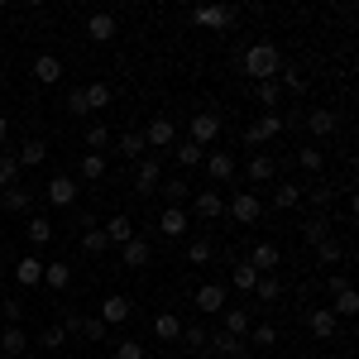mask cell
Segmentation results:
<instances>
[{
    "label": "cell",
    "mask_w": 359,
    "mask_h": 359,
    "mask_svg": "<svg viewBox=\"0 0 359 359\" xmlns=\"http://www.w3.org/2000/svg\"><path fill=\"white\" fill-rule=\"evenodd\" d=\"M278 67H283V53H278L273 43H254V48H245V72L254 77V82H273Z\"/></svg>",
    "instance_id": "obj_1"
},
{
    "label": "cell",
    "mask_w": 359,
    "mask_h": 359,
    "mask_svg": "<svg viewBox=\"0 0 359 359\" xmlns=\"http://www.w3.org/2000/svg\"><path fill=\"white\" fill-rule=\"evenodd\" d=\"M225 306H230L225 283H201V287H196V311H201V316H221Z\"/></svg>",
    "instance_id": "obj_2"
},
{
    "label": "cell",
    "mask_w": 359,
    "mask_h": 359,
    "mask_svg": "<svg viewBox=\"0 0 359 359\" xmlns=\"http://www.w3.org/2000/svg\"><path fill=\"white\" fill-rule=\"evenodd\" d=\"M43 196H48V206H72L77 201V177H67V172H53L48 177V187H43Z\"/></svg>",
    "instance_id": "obj_3"
},
{
    "label": "cell",
    "mask_w": 359,
    "mask_h": 359,
    "mask_svg": "<svg viewBox=\"0 0 359 359\" xmlns=\"http://www.w3.org/2000/svg\"><path fill=\"white\" fill-rule=\"evenodd\" d=\"M278 135H283V115H259V120H249L245 144L259 149V144H269V139H278Z\"/></svg>",
    "instance_id": "obj_4"
},
{
    "label": "cell",
    "mask_w": 359,
    "mask_h": 359,
    "mask_svg": "<svg viewBox=\"0 0 359 359\" xmlns=\"http://www.w3.org/2000/svg\"><path fill=\"white\" fill-rule=\"evenodd\" d=\"M230 216L240 225H254L259 216H264V201H259V192H235L230 196Z\"/></svg>",
    "instance_id": "obj_5"
},
{
    "label": "cell",
    "mask_w": 359,
    "mask_h": 359,
    "mask_svg": "<svg viewBox=\"0 0 359 359\" xmlns=\"http://www.w3.org/2000/svg\"><path fill=\"white\" fill-rule=\"evenodd\" d=\"M192 20L201 29H216V34H221V29L235 25V10H230V5H201V10H192Z\"/></svg>",
    "instance_id": "obj_6"
},
{
    "label": "cell",
    "mask_w": 359,
    "mask_h": 359,
    "mask_svg": "<svg viewBox=\"0 0 359 359\" xmlns=\"http://www.w3.org/2000/svg\"><path fill=\"white\" fill-rule=\"evenodd\" d=\"M192 216H201V221H221L225 216V196L211 187V192H196L192 196Z\"/></svg>",
    "instance_id": "obj_7"
},
{
    "label": "cell",
    "mask_w": 359,
    "mask_h": 359,
    "mask_svg": "<svg viewBox=\"0 0 359 359\" xmlns=\"http://www.w3.org/2000/svg\"><path fill=\"white\" fill-rule=\"evenodd\" d=\"M130 311H135V302H130L125 292H111V297H101V321H106V326H120V321H130Z\"/></svg>",
    "instance_id": "obj_8"
},
{
    "label": "cell",
    "mask_w": 359,
    "mask_h": 359,
    "mask_svg": "<svg viewBox=\"0 0 359 359\" xmlns=\"http://www.w3.org/2000/svg\"><path fill=\"white\" fill-rule=\"evenodd\" d=\"M278 259H283V254H278V245H269V240H259V245L249 249V269H254V273H269V269H278Z\"/></svg>",
    "instance_id": "obj_9"
},
{
    "label": "cell",
    "mask_w": 359,
    "mask_h": 359,
    "mask_svg": "<svg viewBox=\"0 0 359 359\" xmlns=\"http://www.w3.org/2000/svg\"><path fill=\"white\" fill-rule=\"evenodd\" d=\"M158 182H163L158 163H154V158H139V168H135V192L149 196V192H158Z\"/></svg>",
    "instance_id": "obj_10"
},
{
    "label": "cell",
    "mask_w": 359,
    "mask_h": 359,
    "mask_svg": "<svg viewBox=\"0 0 359 359\" xmlns=\"http://www.w3.org/2000/svg\"><path fill=\"white\" fill-rule=\"evenodd\" d=\"M34 82L57 86V82H62V57H53V53H39V57H34Z\"/></svg>",
    "instance_id": "obj_11"
},
{
    "label": "cell",
    "mask_w": 359,
    "mask_h": 359,
    "mask_svg": "<svg viewBox=\"0 0 359 359\" xmlns=\"http://www.w3.org/2000/svg\"><path fill=\"white\" fill-rule=\"evenodd\" d=\"M221 321H225L221 331H225V335H235V340H245L249 326H254V316H249L245 306H225V311H221Z\"/></svg>",
    "instance_id": "obj_12"
},
{
    "label": "cell",
    "mask_w": 359,
    "mask_h": 359,
    "mask_svg": "<svg viewBox=\"0 0 359 359\" xmlns=\"http://www.w3.org/2000/svg\"><path fill=\"white\" fill-rule=\"evenodd\" d=\"M172 139H177V130H172V120H168V115L149 120V130H144V144H154V149H172Z\"/></svg>",
    "instance_id": "obj_13"
},
{
    "label": "cell",
    "mask_w": 359,
    "mask_h": 359,
    "mask_svg": "<svg viewBox=\"0 0 359 359\" xmlns=\"http://www.w3.org/2000/svg\"><path fill=\"white\" fill-rule=\"evenodd\" d=\"M216 135H221V115H192V144H216Z\"/></svg>",
    "instance_id": "obj_14"
},
{
    "label": "cell",
    "mask_w": 359,
    "mask_h": 359,
    "mask_svg": "<svg viewBox=\"0 0 359 359\" xmlns=\"http://www.w3.org/2000/svg\"><path fill=\"white\" fill-rule=\"evenodd\" d=\"M306 130H311L316 139H326V135L340 130V115H331L326 106H316V111H306Z\"/></svg>",
    "instance_id": "obj_15"
},
{
    "label": "cell",
    "mask_w": 359,
    "mask_h": 359,
    "mask_svg": "<svg viewBox=\"0 0 359 359\" xmlns=\"http://www.w3.org/2000/svg\"><path fill=\"white\" fill-rule=\"evenodd\" d=\"M25 350H29L25 326H5V331H0V355H5V359H20Z\"/></svg>",
    "instance_id": "obj_16"
},
{
    "label": "cell",
    "mask_w": 359,
    "mask_h": 359,
    "mask_svg": "<svg viewBox=\"0 0 359 359\" xmlns=\"http://www.w3.org/2000/svg\"><path fill=\"white\" fill-rule=\"evenodd\" d=\"M187 225H192V216H187L182 206H168L163 216H158V230H163L168 240H177V235H187Z\"/></svg>",
    "instance_id": "obj_17"
},
{
    "label": "cell",
    "mask_w": 359,
    "mask_h": 359,
    "mask_svg": "<svg viewBox=\"0 0 359 359\" xmlns=\"http://www.w3.org/2000/svg\"><path fill=\"white\" fill-rule=\"evenodd\" d=\"M15 283H20V287H39V283H43V259L25 254V259L15 264Z\"/></svg>",
    "instance_id": "obj_18"
},
{
    "label": "cell",
    "mask_w": 359,
    "mask_h": 359,
    "mask_svg": "<svg viewBox=\"0 0 359 359\" xmlns=\"http://www.w3.org/2000/svg\"><path fill=\"white\" fill-rule=\"evenodd\" d=\"M43 158H48V144H43V139H25V144L15 149V163L20 168H39Z\"/></svg>",
    "instance_id": "obj_19"
},
{
    "label": "cell",
    "mask_w": 359,
    "mask_h": 359,
    "mask_svg": "<svg viewBox=\"0 0 359 359\" xmlns=\"http://www.w3.org/2000/svg\"><path fill=\"white\" fill-rule=\"evenodd\" d=\"M335 331H340V316H335L331 306H316V311H311V335H316V340H331Z\"/></svg>",
    "instance_id": "obj_20"
},
{
    "label": "cell",
    "mask_w": 359,
    "mask_h": 359,
    "mask_svg": "<svg viewBox=\"0 0 359 359\" xmlns=\"http://www.w3.org/2000/svg\"><path fill=\"white\" fill-rule=\"evenodd\" d=\"M206 350H216V355H225V359H245V340L216 331V335H206Z\"/></svg>",
    "instance_id": "obj_21"
},
{
    "label": "cell",
    "mask_w": 359,
    "mask_h": 359,
    "mask_svg": "<svg viewBox=\"0 0 359 359\" xmlns=\"http://www.w3.org/2000/svg\"><path fill=\"white\" fill-rule=\"evenodd\" d=\"M115 15H106V10H96V15H91V20H86V34H91V39H96V43H111L115 39Z\"/></svg>",
    "instance_id": "obj_22"
},
{
    "label": "cell",
    "mask_w": 359,
    "mask_h": 359,
    "mask_svg": "<svg viewBox=\"0 0 359 359\" xmlns=\"http://www.w3.org/2000/svg\"><path fill=\"white\" fill-rule=\"evenodd\" d=\"M0 206H5V211H15V216H25L29 206H34V192L15 182V187H5V192H0Z\"/></svg>",
    "instance_id": "obj_23"
},
{
    "label": "cell",
    "mask_w": 359,
    "mask_h": 359,
    "mask_svg": "<svg viewBox=\"0 0 359 359\" xmlns=\"http://www.w3.org/2000/svg\"><path fill=\"white\" fill-rule=\"evenodd\" d=\"M149 259H154V249L144 245V240H130V245H120V264H125V269H144V264H149Z\"/></svg>",
    "instance_id": "obj_24"
},
{
    "label": "cell",
    "mask_w": 359,
    "mask_h": 359,
    "mask_svg": "<svg viewBox=\"0 0 359 359\" xmlns=\"http://www.w3.org/2000/svg\"><path fill=\"white\" fill-rule=\"evenodd\" d=\"M249 192H254V187H264V182H269V177H273V158H269V154H249Z\"/></svg>",
    "instance_id": "obj_25"
},
{
    "label": "cell",
    "mask_w": 359,
    "mask_h": 359,
    "mask_svg": "<svg viewBox=\"0 0 359 359\" xmlns=\"http://www.w3.org/2000/svg\"><path fill=\"white\" fill-rule=\"evenodd\" d=\"M82 96H86V111H96V115H101V111H106V106L115 101V91H111L106 82H91V86H82Z\"/></svg>",
    "instance_id": "obj_26"
},
{
    "label": "cell",
    "mask_w": 359,
    "mask_h": 359,
    "mask_svg": "<svg viewBox=\"0 0 359 359\" xmlns=\"http://www.w3.org/2000/svg\"><path fill=\"white\" fill-rule=\"evenodd\" d=\"M206 172H211V182H230L235 177V158L230 154H206Z\"/></svg>",
    "instance_id": "obj_27"
},
{
    "label": "cell",
    "mask_w": 359,
    "mask_h": 359,
    "mask_svg": "<svg viewBox=\"0 0 359 359\" xmlns=\"http://www.w3.org/2000/svg\"><path fill=\"white\" fill-rule=\"evenodd\" d=\"M106 240H111V245H130V240H135V221H130V216H111V221H106Z\"/></svg>",
    "instance_id": "obj_28"
},
{
    "label": "cell",
    "mask_w": 359,
    "mask_h": 359,
    "mask_svg": "<svg viewBox=\"0 0 359 359\" xmlns=\"http://www.w3.org/2000/svg\"><path fill=\"white\" fill-rule=\"evenodd\" d=\"M67 283H72V269H67L62 259H57V264H43V287H53V292H62Z\"/></svg>",
    "instance_id": "obj_29"
},
{
    "label": "cell",
    "mask_w": 359,
    "mask_h": 359,
    "mask_svg": "<svg viewBox=\"0 0 359 359\" xmlns=\"http://www.w3.org/2000/svg\"><path fill=\"white\" fill-rule=\"evenodd\" d=\"M154 335H158V340H177V335H182L177 311H158V316H154Z\"/></svg>",
    "instance_id": "obj_30"
},
{
    "label": "cell",
    "mask_w": 359,
    "mask_h": 359,
    "mask_svg": "<svg viewBox=\"0 0 359 359\" xmlns=\"http://www.w3.org/2000/svg\"><path fill=\"white\" fill-rule=\"evenodd\" d=\"M302 192L306 187H297V182H283V187L273 192V206L278 211H292V206H302Z\"/></svg>",
    "instance_id": "obj_31"
},
{
    "label": "cell",
    "mask_w": 359,
    "mask_h": 359,
    "mask_svg": "<svg viewBox=\"0 0 359 359\" xmlns=\"http://www.w3.org/2000/svg\"><path fill=\"white\" fill-rule=\"evenodd\" d=\"M86 149H91V154H106V149H111V130H106V120L86 125Z\"/></svg>",
    "instance_id": "obj_32"
},
{
    "label": "cell",
    "mask_w": 359,
    "mask_h": 359,
    "mask_svg": "<svg viewBox=\"0 0 359 359\" xmlns=\"http://www.w3.org/2000/svg\"><path fill=\"white\" fill-rule=\"evenodd\" d=\"M335 316H355L359 311V297H355V287L345 283V287H335V306H331Z\"/></svg>",
    "instance_id": "obj_33"
},
{
    "label": "cell",
    "mask_w": 359,
    "mask_h": 359,
    "mask_svg": "<svg viewBox=\"0 0 359 359\" xmlns=\"http://www.w3.org/2000/svg\"><path fill=\"white\" fill-rule=\"evenodd\" d=\"M77 172H82L86 182H101L106 177V154H82V168Z\"/></svg>",
    "instance_id": "obj_34"
},
{
    "label": "cell",
    "mask_w": 359,
    "mask_h": 359,
    "mask_svg": "<svg viewBox=\"0 0 359 359\" xmlns=\"http://www.w3.org/2000/svg\"><path fill=\"white\" fill-rule=\"evenodd\" d=\"M115 149H120V154H130V158H139L149 144H144V135H139V130H125V135L115 139Z\"/></svg>",
    "instance_id": "obj_35"
},
{
    "label": "cell",
    "mask_w": 359,
    "mask_h": 359,
    "mask_svg": "<svg viewBox=\"0 0 359 359\" xmlns=\"http://www.w3.org/2000/svg\"><path fill=\"white\" fill-rule=\"evenodd\" d=\"M259 278H264V273H254L249 264H235V269H230V283H235L240 292H254V283H259Z\"/></svg>",
    "instance_id": "obj_36"
},
{
    "label": "cell",
    "mask_w": 359,
    "mask_h": 359,
    "mask_svg": "<svg viewBox=\"0 0 359 359\" xmlns=\"http://www.w3.org/2000/svg\"><path fill=\"white\" fill-rule=\"evenodd\" d=\"M302 240H306V245L331 240V225H326V216H311V221H306V230H302Z\"/></svg>",
    "instance_id": "obj_37"
},
{
    "label": "cell",
    "mask_w": 359,
    "mask_h": 359,
    "mask_svg": "<svg viewBox=\"0 0 359 359\" xmlns=\"http://www.w3.org/2000/svg\"><path fill=\"white\" fill-rule=\"evenodd\" d=\"M25 235H29V245H48V240H53V221H43V216H34Z\"/></svg>",
    "instance_id": "obj_38"
},
{
    "label": "cell",
    "mask_w": 359,
    "mask_h": 359,
    "mask_svg": "<svg viewBox=\"0 0 359 359\" xmlns=\"http://www.w3.org/2000/svg\"><path fill=\"white\" fill-rule=\"evenodd\" d=\"M254 292H259V302H278V297H283V283H278L273 273H264L254 283Z\"/></svg>",
    "instance_id": "obj_39"
},
{
    "label": "cell",
    "mask_w": 359,
    "mask_h": 359,
    "mask_svg": "<svg viewBox=\"0 0 359 359\" xmlns=\"http://www.w3.org/2000/svg\"><path fill=\"white\" fill-rule=\"evenodd\" d=\"M177 163H182V168L206 163V149H201V144H192V139H187V144H177Z\"/></svg>",
    "instance_id": "obj_40"
},
{
    "label": "cell",
    "mask_w": 359,
    "mask_h": 359,
    "mask_svg": "<svg viewBox=\"0 0 359 359\" xmlns=\"http://www.w3.org/2000/svg\"><path fill=\"white\" fill-rule=\"evenodd\" d=\"M278 96H283V91H278V82H254V101H259L264 111H273Z\"/></svg>",
    "instance_id": "obj_41"
},
{
    "label": "cell",
    "mask_w": 359,
    "mask_h": 359,
    "mask_svg": "<svg viewBox=\"0 0 359 359\" xmlns=\"http://www.w3.org/2000/svg\"><path fill=\"white\" fill-rule=\"evenodd\" d=\"M316 259H321L326 269H335V264L345 259V249H340V240H321V245H316Z\"/></svg>",
    "instance_id": "obj_42"
},
{
    "label": "cell",
    "mask_w": 359,
    "mask_h": 359,
    "mask_svg": "<svg viewBox=\"0 0 359 359\" xmlns=\"http://www.w3.org/2000/svg\"><path fill=\"white\" fill-rule=\"evenodd\" d=\"M249 345L254 350H269V345H278V331L273 326H249Z\"/></svg>",
    "instance_id": "obj_43"
},
{
    "label": "cell",
    "mask_w": 359,
    "mask_h": 359,
    "mask_svg": "<svg viewBox=\"0 0 359 359\" xmlns=\"http://www.w3.org/2000/svg\"><path fill=\"white\" fill-rule=\"evenodd\" d=\"M211 254H216V249H211V240L201 235V240H192V245H187V264H211Z\"/></svg>",
    "instance_id": "obj_44"
},
{
    "label": "cell",
    "mask_w": 359,
    "mask_h": 359,
    "mask_svg": "<svg viewBox=\"0 0 359 359\" xmlns=\"http://www.w3.org/2000/svg\"><path fill=\"white\" fill-rule=\"evenodd\" d=\"M297 163H302L306 172H321V168H326V154H321V149H297Z\"/></svg>",
    "instance_id": "obj_45"
},
{
    "label": "cell",
    "mask_w": 359,
    "mask_h": 359,
    "mask_svg": "<svg viewBox=\"0 0 359 359\" xmlns=\"http://www.w3.org/2000/svg\"><path fill=\"white\" fill-rule=\"evenodd\" d=\"M82 249H86V254H106V249H111L106 230H86V235H82Z\"/></svg>",
    "instance_id": "obj_46"
},
{
    "label": "cell",
    "mask_w": 359,
    "mask_h": 359,
    "mask_svg": "<svg viewBox=\"0 0 359 359\" xmlns=\"http://www.w3.org/2000/svg\"><path fill=\"white\" fill-rule=\"evenodd\" d=\"M15 172H20L15 154H0V192H5V187H15Z\"/></svg>",
    "instance_id": "obj_47"
},
{
    "label": "cell",
    "mask_w": 359,
    "mask_h": 359,
    "mask_svg": "<svg viewBox=\"0 0 359 359\" xmlns=\"http://www.w3.org/2000/svg\"><path fill=\"white\" fill-rule=\"evenodd\" d=\"M106 331H111V326H106L101 316H82V335L86 340H106Z\"/></svg>",
    "instance_id": "obj_48"
},
{
    "label": "cell",
    "mask_w": 359,
    "mask_h": 359,
    "mask_svg": "<svg viewBox=\"0 0 359 359\" xmlns=\"http://www.w3.org/2000/svg\"><path fill=\"white\" fill-rule=\"evenodd\" d=\"M39 345H43V350H62V345H67V331H62V326H48V331L39 335Z\"/></svg>",
    "instance_id": "obj_49"
},
{
    "label": "cell",
    "mask_w": 359,
    "mask_h": 359,
    "mask_svg": "<svg viewBox=\"0 0 359 359\" xmlns=\"http://www.w3.org/2000/svg\"><path fill=\"white\" fill-rule=\"evenodd\" d=\"M158 187H163V196H168V201H172V206H177V201H182V196L192 192V187H187V182H182V177H172V182H158Z\"/></svg>",
    "instance_id": "obj_50"
},
{
    "label": "cell",
    "mask_w": 359,
    "mask_h": 359,
    "mask_svg": "<svg viewBox=\"0 0 359 359\" xmlns=\"http://www.w3.org/2000/svg\"><path fill=\"white\" fill-rule=\"evenodd\" d=\"M115 359H144V345L139 340H115Z\"/></svg>",
    "instance_id": "obj_51"
},
{
    "label": "cell",
    "mask_w": 359,
    "mask_h": 359,
    "mask_svg": "<svg viewBox=\"0 0 359 359\" xmlns=\"http://www.w3.org/2000/svg\"><path fill=\"white\" fill-rule=\"evenodd\" d=\"M67 115H91V111H86V96H82V86H77V91H67Z\"/></svg>",
    "instance_id": "obj_52"
},
{
    "label": "cell",
    "mask_w": 359,
    "mask_h": 359,
    "mask_svg": "<svg viewBox=\"0 0 359 359\" xmlns=\"http://www.w3.org/2000/svg\"><path fill=\"white\" fill-rule=\"evenodd\" d=\"M182 340H187L192 350H206V331H201V326H182Z\"/></svg>",
    "instance_id": "obj_53"
},
{
    "label": "cell",
    "mask_w": 359,
    "mask_h": 359,
    "mask_svg": "<svg viewBox=\"0 0 359 359\" xmlns=\"http://www.w3.org/2000/svg\"><path fill=\"white\" fill-rule=\"evenodd\" d=\"M5 139H10V120L0 115V144H5Z\"/></svg>",
    "instance_id": "obj_54"
}]
</instances>
